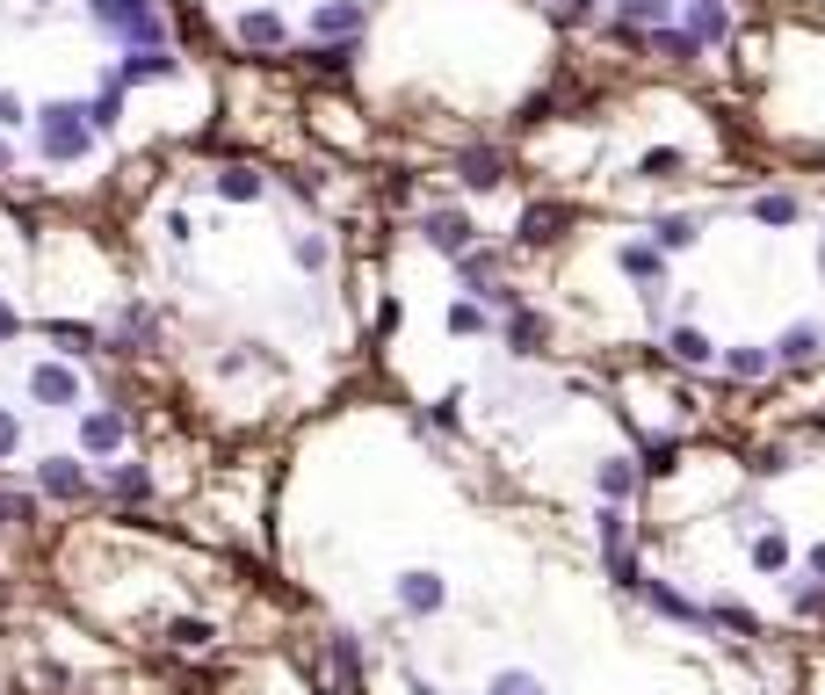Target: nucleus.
<instances>
[{
	"label": "nucleus",
	"mask_w": 825,
	"mask_h": 695,
	"mask_svg": "<svg viewBox=\"0 0 825 695\" xmlns=\"http://www.w3.org/2000/svg\"><path fill=\"white\" fill-rule=\"evenodd\" d=\"M29 399L37 406H80V377L66 362H37V370H29Z\"/></svg>",
	"instance_id": "obj_2"
},
{
	"label": "nucleus",
	"mask_w": 825,
	"mask_h": 695,
	"mask_svg": "<svg viewBox=\"0 0 825 695\" xmlns=\"http://www.w3.org/2000/svg\"><path fill=\"white\" fill-rule=\"evenodd\" d=\"M80 442L95 449V457H109V449L124 442V420H116V413H87V420H80Z\"/></svg>",
	"instance_id": "obj_4"
},
{
	"label": "nucleus",
	"mask_w": 825,
	"mask_h": 695,
	"mask_svg": "<svg viewBox=\"0 0 825 695\" xmlns=\"http://www.w3.org/2000/svg\"><path fill=\"white\" fill-rule=\"evenodd\" d=\"M8 167H15V153H8V145H0V174H8Z\"/></svg>",
	"instance_id": "obj_9"
},
{
	"label": "nucleus",
	"mask_w": 825,
	"mask_h": 695,
	"mask_svg": "<svg viewBox=\"0 0 825 695\" xmlns=\"http://www.w3.org/2000/svg\"><path fill=\"white\" fill-rule=\"evenodd\" d=\"M0 124H22V95H8V87H0Z\"/></svg>",
	"instance_id": "obj_8"
},
{
	"label": "nucleus",
	"mask_w": 825,
	"mask_h": 695,
	"mask_svg": "<svg viewBox=\"0 0 825 695\" xmlns=\"http://www.w3.org/2000/svg\"><path fill=\"white\" fill-rule=\"evenodd\" d=\"M37 138H44V160H80L95 145V124H87L80 102H44L37 109Z\"/></svg>",
	"instance_id": "obj_1"
},
{
	"label": "nucleus",
	"mask_w": 825,
	"mask_h": 695,
	"mask_svg": "<svg viewBox=\"0 0 825 695\" xmlns=\"http://www.w3.org/2000/svg\"><path fill=\"white\" fill-rule=\"evenodd\" d=\"M116 116H124V87H102V95L87 102V124H95V131H116Z\"/></svg>",
	"instance_id": "obj_5"
},
{
	"label": "nucleus",
	"mask_w": 825,
	"mask_h": 695,
	"mask_svg": "<svg viewBox=\"0 0 825 695\" xmlns=\"http://www.w3.org/2000/svg\"><path fill=\"white\" fill-rule=\"evenodd\" d=\"M15 442H22V420L0 406V457H15Z\"/></svg>",
	"instance_id": "obj_6"
},
{
	"label": "nucleus",
	"mask_w": 825,
	"mask_h": 695,
	"mask_svg": "<svg viewBox=\"0 0 825 695\" xmlns=\"http://www.w3.org/2000/svg\"><path fill=\"white\" fill-rule=\"evenodd\" d=\"M37 486H44L51 500H80V493H87V478H80L73 457H44V464H37Z\"/></svg>",
	"instance_id": "obj_3"
},
{
	"label": "nucleus",
	"mask_w": 825,
	"mask_h": 695,
	"mask_svg": "<svg viewBox=\"0 0 825 695\" xmlns=\"http://www.w3.org/2000/svg\"><path fill=\"white\" fill-rule=\"evenodd\" d=\"M22 334V319H15V305H8V297H0V341H15Z\"/></svg>",
	"instance_id": "obj_7"
}]
</instances>
